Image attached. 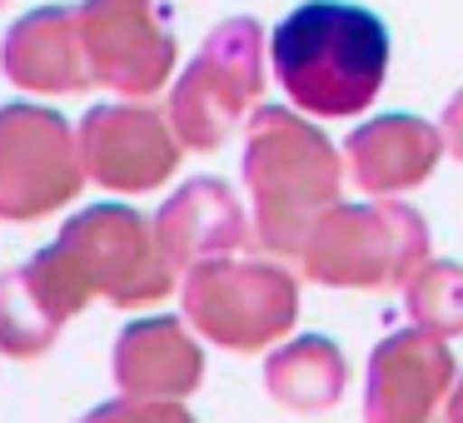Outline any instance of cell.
<instances>
[{"instance_id":"obj_1","label":"cell","mask_w":463,"mask_h":423,"mask_svg":"<svg viewBox=\"0 0 463 423\" xmlns=\"http://www.w3.org/2000/svg\"><path fill=\"white\" fill-rule=\"evenodd\" d=\"M279 90L319 120L364 115L389 75V31L373 11L344 0H304L269 35Z\"/></svg>"},{"instance_id":"obj_2","label":"cell","mask_w":463,"mask_h":423,"mask_svg":"<svg viewBox=\"0 0 463 423\" xmlns=\"http://www.w3.org/2000/svg\"><path fill=\"white\" fill-rule=\"evenodd\" d=\"M244 184L254 200V240L274 259H304L314 224L339 204L344 160L299 110L260 105L244 130Z\"/></svg>"},{"instance_id":"obj_3","label":"cell","mask_w":463,"mask_h":423,"mask_svg":"<svg viewBox=\"0 0 463 423\" xmlns=\"http://www.w3.org/2000/svg\"><path fill=\"white\" fill-rule=\"evenodd\" d=\"M429 264V224L403 200L334 204L304 244V279L329 289H399Z\"/></svg>"},{"instance_id":"obj_4","label":"cell","mask_w":463,"mask_h":423,"mask_svg":"<svg viewBox=\"0 0 463 423\" xmlns=\"http://www.w3.org/2000/svg\"><path fill=\"white\" fill-rule=\"evenodd\" d=\"M184 324L230 353H260L279 343L299 319V284L264 254L194 264L184 274Z\"/></svg>"},{"instance_id":"obj_5","label":"cell","mask_w":463,"mask_h":423,"mask_svg":"<svg viewBox=\"0 0 463 423\" xmlns=\"http://www.w3.org/2000/svg\"><path fill=\"white\" fill-rule=\"evenodd\" d=\"M264 95V31L254 15L214 25L170 90V125L184 150L210 155L240 130Z\"/></svg>"},{"instance_id":"obj_6","label":"cell","mask_w":463,"mask_h":423,"mask_svg":"<svg viewBox=\"0 0 463 423\" xmlns=\"http://www.w3.org/2000/svg\"><path fill=\"white\" fill-rule=\"evenodd\" d=\"M55 244L71 254L90 294H105L120 309L160 304L180 284L175 264L165 259L160 240H155V224L130 204H95V210L71 214Z\"/></svg>"},{"instance_id":"obj_7","label":"cell","mask_w":463,"mask_h":423,"mask_svg":"<svg viewBox=\"0 0 463 423\" xmlns=\"http://www.w3.org/2000/svg\"><path fill=\"white\" fill-rule=\"evenodd\" d=\"M80 135L45 105H0V220L31 224L85 190Z\"/></svg>"},{"instance_id":"obj_8","label":"cell","mask_w":463,"mask_h":423,"mask_svg":"<svg viewBox=\"0 0 463 423\" xmlns=\"http://www.w3.org/2000/svg\"><path fill=\"white\" fill-rule=\"evenodd\" d=\"M95 85L150 100L175 70V35L155 0H80L75 5Z\"/></svg>"},{"instance_id":"obj_9","label":"cell","mask_w":463,"mask_h":423,"mask_svg":"<svg viewBox=\"0 0 463 423\" xmlns=\"http://www.w3.org/2000/svg\"><path fill=\"white\" fill-rule=\"evenodd\" d=\"M458 383V363L449 339L429 329H393L369 353L364 383V423H449V393Z\"/></svg>"},{"instance_id":"obj_10","label":"cell","mask_w":463,"mask_h":423,"mask_svg":"<svg viewBox=\"0 0 463 423\" xmlns=\"http://www.w3.org/2000/svg\"><path fill=\"white\" fill-rule=\"evenodd\" d=\"M80 160L95 184L115 194H145L180 164V135L155 105H95L80 120Z\"/></svg>"},{"instance_id":"obj_11","label":"cell","mask_w":463,"mask_h":423,"mask_svg":"<svg viewBox=\"0 0 463 423\" xmlns=\"http://www.w3.org/2000/svg\"><path fill=\"white\" fill-rule=\"evenodd\" d=\"M155 240H160L165 259L175 274H190L194 264L230 259L250 244V220L240 210V194L224 180H184L155 214Z\"/></svg>"},{"instance_id":"obj_12","label":"cell","mask_w":463,"mask_h":423,"mask_svg":"<svg viewBox=\"0 0 463 423\" xmlns=\"http://www.w3.org/2000/svg\"><path fill=\"white\" fill-rule=\"evenodd\" d=\"M0 70L31 95H80L95 85L80 21L65 5H41V11L21 15L0 41Z\"/></svg>"},{"instance_id":"obj_13","label":"cell","mask_w":463,"mask_h":423,"mask_svg":"<svg viewBox=\"0 0 463 423\" xmlns=\"http://www.w3.org/2000/svg\"><path fill=\"white\" fill-rule=\"evenodd\" d=\"M439 160H443V130L419 120V115H379L344 140L349 180L364 194H379V200L419 190L439 170Z\"/></svg>"},{"instance_id":"obj_14","label":"cell","mask_w":463,"mask_h":423,"mask_svg":"<svg viewBox=\"0 0 463 423\" xmlns=\"http://www.w3.org/2000/svg\"><path fill=\"white\" fill-rule=\"evenodd\" d=\"M115 383L130 399L180 403L204 383V349L184 319H135L115 339Z\"/></svg>"},{"instance_id":"obj_15","label":"cell","mask_w":463,"mask_h":423,"mask_svg":"<svg viewBox=\"0 0 463 423\" xmlns=\"http://www.w3.org/2000/svg\"><path fill=\"white\" fill-rule=\"evenodd\" d=\"M349 389L344 349L324 334H299L264 359V393L289 413H329Z\"/></svg>"},{"instance_id":"obj_16","label":"cell","mask_w":463,"mask_h":423,"mask_svg":"<svg viewBox=\"0 0 463 423\" xmlns=\"http://www.w3.org/2000/svg\"><path fill=\"white\" fill-rule=\"evenodd\" d=\"M61 339V314L45 304L41 284L25 264L0 269V353L5 359H41Z\"/></svg>"},{"instance_id":"obj_17","label":"cell","mask_w":463,"mask_h":423,"mask_svg":"<svg viewBox=\"0 0 463 423\" xmlns=\"http://www.w3.org/2000/svg\"><path fill=\"white\" fill-rule=\"evenodd\" d=\"M403 309L419 329L439 334V339H458L463 334V264L453 259H429L413 269L403 284Z\"/></svg>"},{"instance_id":"obj_18","label":"cell","mask_w":463,"mask_h":423,"mask_svg":"<svg viewBox=\"0 0 463 423\" xmlns=\"http://www.w3.org/2000/svg\"><path fill=\"white\" fill-rule=\"evenodd\" d=\"M75 423H194V413L165 399H130V393H120V399L100 403V409H90Z\"/></svg>"},{"instance_id":"obj_19","label":"cell","mask_w":463,"mask_h":423,"mask_svg":"<svg viewBox=\"0 0 463 423\" xmlns=\"http://www.w3.org/2000/svg\"><path fill=\"white\" fill-rule=\"evenodd\" d=\"M439 130H443V150L458 155V160H463V90L449 100V110H443Z\"/></svg>"},{"instance_id":"obj_20","label":"cell","mask_w":463,"mask_h":423,"mask_svg":"<svg viewBox=\"0 0 463 423\" xmlns=\"http://www.w3.org/2000/svg\"><path fill=\"white\" fill-rule=\"evenodd\" d=\"M0 5H5V0H0Z\"/></svg>"}]
</instances>
